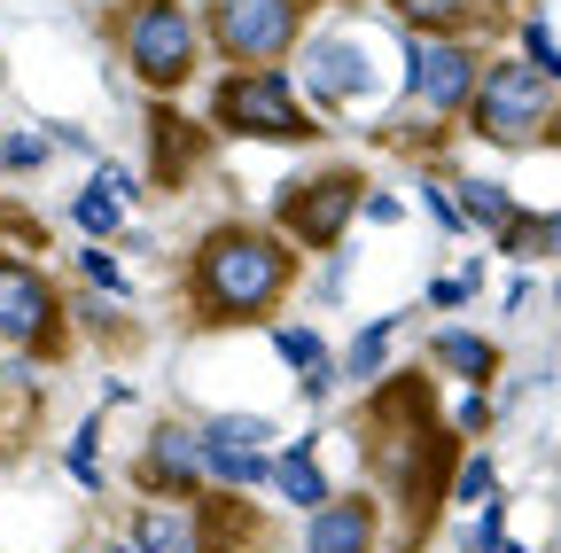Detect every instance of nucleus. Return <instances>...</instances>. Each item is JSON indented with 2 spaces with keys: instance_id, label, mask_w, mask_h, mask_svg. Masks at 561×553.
<instances>
[{
  "instance_id": "1",
  "label": "nucleus",
  "mask_w": 561,
  "mask_h": 553,
  "mask_svg": "<svg viewBox=\"0 0 561 553\" xmlns=\"http://www.w3.org/2000/svg\"><path fill=\"white\" fill-rule=\"evenodd\" d=\"M297 281V257L280 250V234H257V227H219L203 234L195 250V273H187V297H195V320L210 327H242V320H265Z\"/></svg>"
},
{
  "instance_id": "2",
  "label": "nucleus",
  "mask_w": 561,
  "mask_h": 553,
  "mask_svg": "<svg viewBox=\"0 0 561 553\" xmlns=\"http://www.w3.org/2000/svg\"><path fill=\"white\" fill-rule=\"evenodd\" d=\"M359 437H367V468L382 475V492L421 522L437 499V483L453 468V437L430 422V405H421V382H390L367 413H359Z\"/></svg>"
},
{
  "instance_id": "3",
  "label": "nucleus",
  "mask_w": 561,
  "mask_h": 553,
  "mask_svg": "<svg viewBox=\"0 0 561 553\" xmlns=\"http://www.w3.org/2000/svg\"><path fill=\"white\" fill-rule=\"evenodd\" d=\"M117 55L133 62V79L149 94H180L195 79V55H203V32L187 16V0H133L117 16Z\"/></svg>"
},
{
  "instance_id": "4",
  "label": "nucleus",
  "mask_w": 561,
  "mask_h": 553,
  "mask_svg": "<svg viewBox=\"0 0 561 553\" xmlns=\"http://www.w3.org/2000/svg\"><path fill=\"white\" fill-rule=\"evenodd\" d=\"M546 117H553V79H538L530 62H483L476 94H468V125L483 133L491 149H530L546 141Z\"/></svg>"
},
{
  "instance_id": "5",
  "label": "nucleus",
  "mask_w": 561,
  "mask_h": 553,
  "mask_svg": "<svg viewBox=\"0 0 561 553\" xmlns=\"http://www.w3.org/2000/svg\"><path fill=\"white\" fill-rule=\"evenodd\" d=\"M210 125L219 133H242V141H312V110L289 94V79L273 71H234V79H219V94H210Z\"/></svg>"
},
{
  "instance_id": "6",
  "label": "nucleus",
  "mask_w": 561,
  "mask_h": 553,
  "mask_svg": "<svg viewBox=\"0 0 561 553\" xmlns=\"http://www.w3.org/2000/svg\"><path fill=\"white\" fill-rule=\"evenodd\" d=\"M305 32V0H210V39L234 71H265L297 47Z\"/></svg>"
},
{
  "instance_id": "7",
  "label": "nucleus",
  "mask_w": 561,
  "mask_h": 553,
  "mask_svg": "<svg viewBox=\"0 0 561 553\" xmlns=\"http://www.w3.org/2000/svg\"><path fill=\"white\" fill-rule=\"evenodd\" d=\"M359 195H367V180L343 172V164L305 172V180H289V195H280V227H289L305 250H335L343 227H351V211H359Z\"/></svg>"
},
{
  "instance_id": "8",
  "label": "nucleus",
  "mask_w": 561,
  "mask_h": 553,
  "mask_svg": "<svg viewBox=\"0 0 561 553\" xmlns=\"http://www.w3.org/2000/svg\"><path fill=\"white\" fill-rule=\"evenodd\" d=\"M405 62H413V71H405V79H413V102H421V110H445V117H453V110H468L476 71H483L468 39H413V55H405Z\"/></svg>"
},
{
  "instance_id": "9",
  "label": "nucleus",
  "mask_w": 561,
  "mask_h": 553,
  "mask_svg": "<svg viewBox=\"0 0 561 553\" xmlns=\"http://www.w3.org/2000/svg\"><path fill=\"white\" fill-rule=\"evenodd\" d=\"M55 312L62 304L39 273L0 257V335H9V352H55Z\"/></svg>"
},
{
  "instance_id": "10",
  "label": "nucleus",
  "mask_w": 561,
  "mask_h": 553,
  "mask_svg": "<svg viewBox=\"0 0 561 553\" xmlns=\"http://www.w3.org/2000/svg\"><path fill=\"white\" fill-rule=\"evenodd\" d=\"M305 553H375V499H320L312 507V530H305Z\"/></svg>"
},
{
  "instance_id": "11",
  "label": "nucleus",
  "mask_w": 561,
  "mask_h": 553,
  "mask_svg": "<svg viewBox=\"0 0 561 553\" xmlns=\"http://www.w3.org/2000/svg\"><path fill=\"white\" fill-rule=\"evenodd\" d=\"M140 475H149L164 499H195V483H203V437L180 429V422H164V429L149 437V460H140Z\"/></svg>"
},
{
  "instance_id": "12",
  "label": "nucleus",
  "mask_w": 561,
  "mask_h": 553,
  "mask_svg": "<svg viewBox=\"0 0 561 553\" xmlns=\"http://www.w3.org/2000/svg\"><path fill=\"white\" fill-rule=\"evenodd\" d=\"M305 87L320 94V110L351 102V94L367 87V62H359V47H351V39H312V47H305Z\"/></svg>"
},
{
  "instance_id": "13",
  "label": "nucleus",
  "mask_w": 561,
  "mask_h": 553,
  "mask_svg": "<svg viewBox=\"0 0 561 553\" xmlns=\"http://www.w3.org/2000/svg\"><path fill=\"white\" fill-rule=\"evenodd\" d=\"M133 553H203V522H195V507H172V499L133 507Z\"/></svg>"
},
{
  "instance_id": "14",
  "label": "nucleus",
  "mask_w": 561,
  "mask_h": 553,
  "mask_svg": "<svg viewBox=\"0 0 561 553\" xmlns=\"http://www.w3.org/2000/svg\"><path fill=\"white\" fill-rule=\"evenodd\" d=\"M265 483H273V492L289 499V507H305V515H312V507L328 499V475H320V445H312V437H297L289 452H280V460L265 468Z\"/></svg>"
},
{
  "instance_id": "15",
  "label": "nucleus",
  "mask_w": 561,
  "mask_h": 553,
  "mask_svg": "<svg viewBox=\"0 0 561 553\" xmlns=\"http://www.w3.org/2000/svg\"><path fill=\"white\" fill-rule=\"evenodd\" d=\"M149 141H157V187H172V180H187V164H203V133L180 110L149 117Z\"/></svg>"
},
{
  "instance_id": "16",
  "label": "nucleus",
  "mask_w": 561,
  "mask_h": 553,
  "mask_svg": "<svg viewBox=\"0 0 561 553\" xmlns=\"http://www.w3.org/2000/svg\"><path fill=\"white\" fill-rule=\"evenodd\" d=\"M430 359L445 367V375H460V382H491V375H500V343H483V335H468V327H445L437 343H430Z\"/></svg>"
},
{
  "instance_id": "17",
  "label": "nucleus",
  "mask_w": 561,
  "mask_h": 553,
  "mask_svg": "<svg viewBox=\"0 0 561 553\" xmlns=\"http://www.w3.org/2000/svg\"><path fill=\"white\" fill-rule=\"evenodd\" d=\"M390 16L421 39H460L476 24V0H390Z\"/></svg>"
},
{
  "instance_id": "18",
  "label": "nucleus",
  "mask_w": 561,
  "mask_h": 553,
  "mask_svg": "<svg viewBox=\"0 0 561 553\" xmlns=\"http://www.w3.org/2000/svg\"><path fill=\"white\" fill-rule=\"evenodd\" d=\"M265 468H273L265 452H242V445H210V437H203V475H210V483H227V492H250V483H265Z\"/></svg>"
},
{
  "instance_id": "19",
  "label": "nucleus",
  "mask_w": 561,
  "mask_h": 553,
  "mask_svg": "<svg viewBox=\"0 0 561 553\" xmlns=\"http://www.w3.org/2000/svg\"><path fill=\"white\" fill-rule=\"evenodd\" d=\"M390 335H398V320H375V327H359V343H351V352H343V375H351V382H382Z\"/></svg>"
},
{
  "instance_id": "20",
  "label": "nucleus",
  "mask_w": 561,
  "mask_h": 553,
  "mask_svg": "<svg viewBox=\"0 0 561 553\" xmlns=\"http://www.w3.org/2000/svg\"><path fill=\"white\" fill-rule=\"evenodd\" d=\"M453 203H460L468 219H483V227H507V219H515V195H507V187H491V180H460Z\"/></svg>"
},
{
  "instance_id": "21",
  "label": "nucleus",
  "mask_w": 561,
  "mask_h": 553,
  "mask_svg": "<svg viewBox=\"0 0 561 553\" xmlns=\"http://www.w3.org/2000/svg\"><path fill=\"white\" fill-rule=\"evenodd\" d=\"M273 352L289 359L297 375H312V367H328V343H320V327H273Z\"/></svg>"
},
{
  "instance_id": "22",
  "label": "nucleus",
  "mask_w": 561,
  "mask_h": 553,
  "mask_svg": "<svg viewBox=\"0 0 561 553\" xmlns=\"http://www.w3.org/2000/svg\"><path fill=\"white\" fill-rule=\"evenodd\" d=\"M203 437H210V445H242V452H265L273 422H250V413H219V422H210Z\"/></svg>"
},
{
  "instance_id": "23",
  "label": "nucleus",
  "mask_w": 561,
  "mask_h": 553,
  "mask_svg": "<svg viewBox=\"0 0 561 553\" xmlns=\"http://www.w3.org/2000/svg\"><path fill=\"white\" fill-rule=\"evenodd\" d=\"M70 227H79V234H110V227H117V195L87 187L79 203H70Z\"/></svg>"
},
{
  "instance_id": "24",
  "label": "nucleus",
  "mask_w": 561,
  "mask_h": 553,
  "mask_svg": "<svg viewBox=\"0 0 561 553\" xmlns=\"http://www.w3.org/2000/svg\"><path fill=\"white\" fill-rule=\"evenodd\" d=\"M0 164L32 172V164H47V141H32V133H0Z\"/></svg>"
},
{
  "instance_id": "25",
  "label": "nucleus",
  "mask_w": 561,
  "mask_h": 553,
  "mask_svg": "<svg viewBox=\"0 0 561 553\" xmlns=\"http://www.w3.org/2000/svg\"><path fill=\"white\" fill-rule=\"evenodd\" d=\"M453 499H460V507H483V499H491V460H468V468L453 475Z\"/></svg>"
},
{
  "instance_id": "26",
  "label": "nucleus",
  "mask_w": 561,
  "mask_h": 553,
  "mask_svg": "<svg viewBox=\"0 0 561 553\" xmlns=\"http://www.w3.org/2000/svg\"><path fill=\"white\" fill-rule=\"evenodd\" d=\"M62 460H70V475H79L87 492L102 483V460H94V429H79V437H70V452H62Z\"/></svg>"
},
{
  "instance_id": "27",
  "label": "nucleus",
  "mask_w": 561,
  "mask_h": 553,
  "mask_svg": "<svg viewBox=\"0 0 561 553\" xmlns=\"http://www.w3.org/2000/svg\"><path fill=\"white\" fill-rule=\"evenodd\" d=\"M421 203H430V219H437L445 234H460V227H468V211H460V203H453L445 187H430V195H421Z\"/></svg>"
},
{
  "instance_id": "28",
  "label": "nucleus",
  "mask_w": 561,
  "mask_h": 553,
  "mask_svg": "<svg viewBox=\"0 0 561 553\" xmlns=\"http://www.w3.org/2000/svg\"><path fill=\"white\" fill-rule=\"evenodd\" d=\"M468 289H476L468 273H460V281H437V289H430V312H453V304H468Z\"/></svg>"
},
{
  "instance_id": "29",
  "label": "nucleus",
  "mask_w": 561,
  "mask_h": 553,
  "mask_svg": "<svg viewBox=\"0 0 561 553\" xmlns=\"http://www.w3.org/2000/svg\"><path fill=\"white\" fill-rule=\"evenodd\" d=\"M87 281H102V289H125V273H117L102 250H87Z\"/></svg>"
},
{
  "instance_id": "30",
  "label": "nucleus",
  "mask_w": 561,
  "mask_h": 553,
  "mask_svg": "<svg viewBox=\"0 0 561 553\" xmlns=\"http://www.w3.org/2000/svg\"><path fill=\"white\" fill-rule=\"evenodd\" d=\"M453 429H491V405H483V398H460V413H453Z\"/></svg>"
},
{
  "instance_id": "31",
  "label": "nucleus",
  "mask_w": 561,
  "mask_h": 553,
  "mask_svg": "<svg viewBox=\"0 0 561 553\" xmlns=\"http://www.w3.org/2000/svg\"><path fill=\"white\" fill-rule=\"evenodd\" d=\"M359 211H367V219H382V227H390V219H398V195H382V187H375V195H359Z\"/></svg>"
},
{
  "instance_id": "32",
  "label": "nucleus",
  "mask_w": 561,
  "mask_h": 553,
  "mask_svg": "<svg viewBox=\"0 0 561 553\" xmlns=\"http://www.w3.org/2000/svg\"><path fill=\"white\" fill-rule=\"evenodd\" d=\"M538 257H561V211H553V219H538Z\"/></svg>"
},
{
  "instance_id": "33",
  "label": "nucleus",
  "mask_w": 561,
  "mask_h": 553,
  "mask_svg": "<svg viewBox=\"0 0 561 553\" xmlns=\"http://www.w3.org/2000/svg\"><path fill=\"white\" fill-rule=\"evenodd\" d=\"M328 390H335V367H312V375H305V398H312V405H320V398H328Z\"/></svg>"
},
{
  "instance_id": "34",
  "label": "nucleus",
  "mask_w": 561,
  "mask_h": 553,
  "mask_svg": "<svg viewBox=\"0 0 561 553\" xmlns=\"http://www.w3.org/2000/svg\"><path fill=\"white\" fill-rule=\"evenodd\" d=\"M546 141L561 149V87H553V117H546Z\"/></svg>"
},
{
  "instance_id": "35",
  "label": "nucleus",
  "mask_w": 561,
  "mask_h": 553,
  "mask_svg": "<svg viewBox=\"0 0 561 553\" xmlns=\"http://www.w3.org/2000/svg\"><path fill=\"white\" fill-rule=\"evenodd\" d=\"M491 553H530V545H515V538H500V545H491Z\"/></svg>"
},
{
  "instance_id": "36",
  "label": "nucleus",
  "mask_w": 561,
  "mask_h": 553,
  "mask_svg": "<svg viewBox=\"0 0 561 553\" xmlns=\"http://www.w3.org/2000/svg\"><path fill=\"white\" fill-rule=\"evenodd\" d=\"M491 9H530V0H491Z\"/></svg>"
}]
</instances>
